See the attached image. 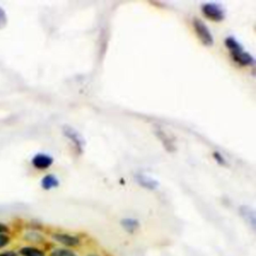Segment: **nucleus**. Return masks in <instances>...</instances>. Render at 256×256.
<instances>
[{
  "mask_svg": "<svg viewBox=\"0 0 256 256\" xmlns=\"http://www.w3.org/2000/svg\"><path fill=\"white\" fill-rule=\"evenodd\" d=\"M21 256H45L44 252L38 248L26 246L20 250Z\"/></svg>",
  "mask_w": 256,
  "mask_h": 256,
  "instance_id": "f8f14e48",
  "label": "nucleus"
},
{
  "mask_svg": "<svg viewBox=\"0 0 256 256\" xmlns=\"http://www.w3.org/2000/svg\"><path fill=\"white\" fill-rule=\"evenodd\" d=\"M201 11L205 17L213 21L219 22L223 20L225 17V11L223 7L218 3H214V2L204 3L201 6Z\"/></svg>",
  "mask_w": 256,
  "mask_h": 256,
  "instance_id": "f03ea898",
  "label": "nucleus"
},
{
  "mask_svg": "<svg viewBox=\"0 0 256 256\" xmlns=\"http://www.w3.org/2000/svg\"><path fill=\"white\" fill-rule=\"evenodd\" d=\"M0 256H17V254L13 251H6V252L0 253Z\"/></svg>",
  "mask_w": 256,
  "mask_h": 256,
  "instance_id": "6ab92c4d",
  "label": "nucleus"
},
{
  "mask_svg": "<svg viewBox=\"0 0 256 256\" xmlns=\"http://www.w3.org/2000/svg\"><path fill=\"white\" fill-rule=\"evenodd\" d=\"M63 133L70 140V142L74 145V149L78 153H82L84 146H85V141H84L82 135L75 128L68 126V125L63 126Z\"/></svg>",
  "mask_w": 256,
  "mask_h": 256,
  "instance_id": "7ed1b4c3",
  "label": "nucleus"
},
{
  "mask_svg": "<svg viewBox=\"0 0 256 256\" xmlns=\"http://www.w3.org/2000/svg\"><path fill=\"white\" fill-rule=\"evenodd\" d=\"M120 223H121V226L124 228V230L129 233H134L139 227L138 220L134 218H123Z\"/></svg>",
  "mask_w": 256,
  "mask_h": 256,
  "instance_id": "9b49d317",
  "label": "nucleus"
},
{
  "mask_svg": "<svg viewBox=\"0 0 256 256\" xmlns=\"http://www.w3.org/2000/svg\"><path fill=\"white\" fill-rule=\"evenodd\" d=\"M9 231L8 227L3 224V223H0V234H4V233H7Z\"/></svg>",
  "mask_w": 256,
  "mask_h": 256,
  "instance_id": "a211bd4d",
  "label": "nucleus"
},
{
  "mask_svg": "<svg viewBox=\"0 0 256 256\" xmlns=\"http://www.w3.org/2000/svg\"><path fill=\"white\" fill-rule=\"evenodd\" d=\"M156 134H157L158 138L162 141L163 145L166 147V149H167L168 151H173V150L175 149V148H174V145H173V143H172V141L169 140L168 136L166 135V133H165L163 130H161V129L157 130V131H156Z\"/></svg>",
  "mask_w": 256,
  "mask_h": 256,
  "instance_id": "ddd939ff",
  "label": "nucleus"
},
{
  "mask_svg": "<svg viewBox=\"0 0 256 256\" xmlns=\"http://www.w3.org/2000/svg\"><path fill=\"white\" fill-rule=\"evenodd\" d=\"M7 22V17H6V13L5 11L0 7V28L4 27L5 24Z\"/></svg>",
  "mask_w": 256,
  "mask_h": 256,
  "instance_id": "dca6fc26",
  "label": "nucleus"
},
{
  "mask_svg": "<svg viewBox=\"0 0 256 256\" xmlns=\"http://www.w3.org/2000/svg\"><path fill=\"white\" fill-rule=\"evenodd\" d=\"M9 243V237L5 234H0V248L6 246Z\"/></svg>",
  "mask_w": 256,
  "mask_h": 256,
  "instance_id": "f3484780",
  "label": "nucleus"
},
{
  "mask_svg": "<svg viewBox=\"0 0 256 256\" xmlns=\"http://www.w3.org/2000/svg\"><path fill=\"white\" fill-rule=\"evenodd\" d=\"M135 180L141 187L148 190H156L159 187V182L146 174H136Z\"/></svg>",
  "mask_w": 256,
  "mask_h": 256,
  "instance_id": "0eeeda50",
  "label": "nucleus"
},
{
  "mask_svg": "<svg viewBox=\"0 0 256 256\" xmlns=\"http://www.w3.org/2000/svg\"><path fill=\"white\" fill-rule=\"evenodd\" d=\"M213 157H214V159L219 163V164H221V165H227V161H226V159L224 158V156L220 153V152H218V151H214L213 152Z\"/></svg>",
  "mask_w": 256,
  "mask_h": 256,
  "instance_id": "2eb2a0df",
  "label": "nucleus"
},
{
  "mask_svg": "<svg viewBox=\"0 0 256 256\" xmlns=\"http://www.w3.org/2000/svg\"><path fill=\"white\" fill-rule=\"evenodd\" d=\"M232 58L238 65H241V66H249L254 64V58L252 57V55L244 50L233 55Z\"/></svg>",
  "mask_w": 256,
  "mask_h": 256,
  "instance_id": "6e6552de",
  "label": "nucleus"
},
{
  "mask_svg": "<svg viewBox=\"0 0 256 256\" xmlns=\"http://www.w3.org/2000/svg\"><path fill=\"white\" fill-rule=\"evenodd\" d=\"M239 213L244 221L254 230L256 227V214L252 207L247 205H242L239 207Z\"/></svg>",
  "mask_w": 256,
  "mask_h": 256,
  "instance_id": "39448f33",
  "label": "nucleus"
},
{
  "mask_svg": "<svg viewBox=\"0 0 256 256\" xmlns=\"http://www.w3.org/2000/svg\"><path fill=\"white\" fill-rule=\"evenodd\" d=\"M89 256H96V255H89Z\"/></svg>",
  "mask_w": 256,
  "mask_h": 256,
  "instance_id": "aec40b11",
  "label": "nucleus"
},
{
  "mask_svg": "<svg viewBox=\"0 0 256 256\" xmlns=\"http://www.w3.org/2000/svg\"><path fill=\"white\" fill-rule=\"evenodd\" d=\"M192 24H193L195 33L198 36V38L200 39V41L206 46L213 45L214 38H213V35L211 34L209 28L206 26V24L199 18H194Z\"/></svg>",
  "mask_w": 256,
  "mask_h": 256,
  "instance_id": "f257e3e1",
  "label": "nucleus"
},
{
  "mask_svg": "<svg viewBox=\"0 0 256 256\" xmlns=\"http://www.w3.org/2000/svg\"><path fill=\"white\" fill-rule=\"evenodd\" d=\"M58 185H59V180L53 174H47L41 180V187L44 190H50V189L56 188L58 187Z\"/></svg>",
  "mask_w": 256,
  "mask_h": 256,
  "instance_id": "9d476101",
  "label": "nucleus"
},
{
  "mask_svg": "<svg viewBox=\"0 0 256 256\" xmlns=\"http://www.w3.org/2000/svg\"><path fill=\"white\" fill-rule=\"evenodd\" d=\"M224 43H225V46L227 47V49L230 51L231 56H233V55H235V54H237V53H239L243 50L242 45L233 36L226 37L225 40H224Z\"/></svg>",
  "mask_w": 256,
  "mask_h": 256,
  "instance_id": "1a4fd4ad",
  "label": "nucleus"
},
{
  "mask_svg": "<svg viewBox=\"0 0 256 256\" xmlns=\"http://www.w3.org/2000/svg\"><path fill=\"white\" fill-rule=\"evenodd\" d=\"M52 237L55 241L67 247H75L80 243V239L78 237L66 233H55Z\"/></svg>",
  "mask_w": 256,
  "mask_h": 256,
  "instance_id": "423d86ee",
  "label": "nucleus"
},
{
  "mask_svg": "<svg viewBox=\"0 0 256 256\" xmlns=\"http://www.w3.org/2000/svg\"><path fill=\"white\" fill-rule=\"evenodd\" d=\"M31 163L37 169H47L52 165L53 158L48 154L38 153L32 158Z\"/></svg>",
  "mask_w": 256,
  "mask_h": 256,
  "instance_id": "20e7f679",
  "label": "nucleus"
},
{
  "mask_svg": "<svg viewBox=\"0 0 256 256\" xmlns=\"http://www.w3.org/2000/svg\"><path fill=\"white\" fill-rule=\"evenodd\" d=\"M50 256H77V255L73 251H71L69 249L61 248V249H55L50 254Z\"/></svg>",
  "mask_w": 256,
  "mask_h": 256,
  "instance_id": "4468645a",
  "label": "nucleus"
}]
</instances>
